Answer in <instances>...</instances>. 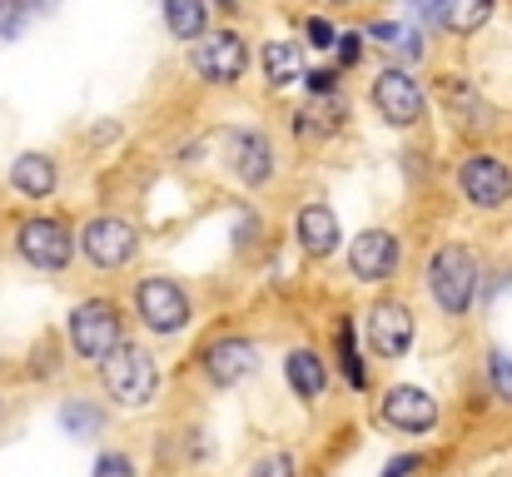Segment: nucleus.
<instances>
[{"instance_id": "27", "label": "nucleus", "mask_w": 512, "mask_h": 477, "mask_svg": "<svg viewBox=\"0 0 512 477\" xmlns=\"http://www.w3.org/2000/svg\"><path fill=\"white\" fill-rule=\"evenodd\" d=\"M90 477H135V458L130 453H100Z\"/></svg>"}, {"instance_id": "29", "label": "nucleus", "mask_w": 512, "mask_h": 477, "mask_svg": "<svg viewBox=\"0 0 512 477\" xmlns=\"http://www.w3.org/2000/svg\"><path fill=\"white\" fill-rule=\"evenodd\" d=\"M304 85H309L319 100H329V95H339V70H309Z\"/></svg>"}, {"instance_id": "18", "label": "nucleus", "mask_w": 512, "mask_h": 477, "mask_svg": "<svg viewBox=\"0 0 512 477\" xmlns=\"http://www.w3.org/2000/svg\"><path fill=\"white\" fill-rule=\"evenodd\" d=\"M10 184H15L25 199H50L55 184H60V169H55V159L50 155L30 150V155H20L15 164H10Z\"/></svg>"}, {"instance_id": "30", "label": "nucleus", "mask_w": 512, "mask_h": 477, "mask_svg": "<svg viewBox=\"0 0 512 477\" xmlns=\"http://www.w3.org/2000/svg\"><path fill=\"white\" fill-rule=\"evenodd\" d=\"M334 50H339V65H343V70H348V65H358V55H363V30H343Z\"/></svg>"}, {"instance_id": "35", "label": "nucleus", "mask_w": 512, "mask_h": 477, "mask_svg": "<svg viewBox=\"0 0 512 477\" xmlns=\"http://www.w3.org/2000/svg\"><path fill=\"white\" fill-rule=\"evenodd\" d=\"M339 5H353V0H339Z\"/></svg>"}, {"instance_id": "22", "label": "nucleus", "mask_w": 512, "mask_h": 477, "mask_svg": "<svg viewBox=\"0 0 512 477\" xmlns=\"http://www.w3.org/2000/svg\"><path fill=\"white\" fill-rule=\"evenodd\" d=\"M60 428H65L70 438H85V443H90V438L105 433V413H100L90 398H65V403H60Z\"/></svg>"}, {"instance_id": "4", "label": "nucleus", "mask_w": 512, "mask_h": 477, "mask_svg": "<svg viewBox=\"0 0 512 477\" xmlns=\"http://www.w3.org/2000/svg\"><path fill=\"white\" fill-rule=\"evenodd\" d=\"M15 249L30 269L40 274H65L70 259H75V234L65 229V219L55 214H30L20 229H15Z\"/></svg>"}, {"instance_id": "26", "label": "nucleus", "mask_w": 512, "mask_h": 477, "mask_svg": "<svg viewBox=\"0 0 512 477\" xmlns=\"http://www.w3.org/2000/svg\"><path fill=\"white\" fill-rule=\"evenodd\" d=\"M30 20V5L25 0H0V40H15Z\"/></svg>"}, {"instance_id": "11", "label": "nucleus", "mask_w": 512, "mask_h": 477, "mask_svg": "<svg viewBox=\"0 0 512 477\" xmlns=\"http://www.w3.org/2000/svg\"><path fill=\"white\" fill-rule=\"evenodd\" d=\"M458 189L473 209H503L512 199V169L498 155H468L458 164Z\"/></svg>"}, {"instance_id": "2", "label": "nucleus", "mask_w": 512, "mask_h": 477, "mask_svg": "<svg viewBox=\"0 0 512 477\" xmlns=\"http://www.w3.org/2000/svg\"><path fill=\"white\" fill-rule=\"evenodd\" d=\"M428 294L448 318H463L478 299V259L463 244H443L428 259Z\"/></svg>"}, {"instance_id": "13", "label": "nucleus", "mask_w": 512, "mask_h": 477, "mask_svg": "<svg viewBox=\"0 0 512 477\" xmlns=\"http://www.w3.org/2000/svg\"><path fill=\"white\" fill-rule=\"evenodd\" d=\"M348 269L358 284H383L398 269V234L393 229H363L348 244Z\"/></svg>"}, {"instance_id": "19", "label": "nucleus", "mask_w": 512, "mask_h": 477, "mask_svg": "<svg viewBox=\"0 0 512 477\" xmlns=\"http://www.w3.org/2000/svg\"><path fill=\"white\" fill-rule=\"evenodd\" d=\"M498 0H438V25L448 35H478L493 20Z\"/></svg>"}, {"instance_id": "8", "label": "nucleus", "mask_w": 512, "mask_h": 477, "mask_svg": "<svg viewBox=\"0 0 512 477\" xmlns=\"http://www.w3.org/2000/svg\"><path fill=\"white\" fill-rule=\"evenodd\" d=\"M194 70L209 80V85H234L244 80L249 70V40L239 30H209L199 45H194Z\"/></svg>"}, {"instance_id": "14", "label": "nucleus", "mask_w": 512, "mask_h": 477, "mask_svg": "<svg viewBox=\"0 0 512 477\" xmlns=\"http://www.w3.org/2000/svg\"><path fill=\"white\" fill-rule=\"evenodd\" d=\"M294 239H299V244H304V254H314V259L339 254V244H343L339 214H334L329 204H304V209H299V219H294Z\"/></svg>"}, {"instance_id": "3", "label": "nucleus", "mask_w": 512, "mask_h": 477, "mask_svg": "<svg viewBox=\"0 0 512 477\" xmlns=\"http://www.w3.org/2000/svg\"><path fill=\"white\" fill-rule=\"evenodd\" d=\"M65 333H70L75 358H85V363H105V358L125 343V318H120V309H115L110 299H85V304H75V314H70V323H65Z\"/></svg>"}, {"instance_id": "20", "label": "nucleus", "mask_w": 512, "mask_h": 477, "mask_svg": "<svg viewBox=\"0 0 512 477\" xmlns=\"http://www.w3.org/2000/svg\"><path fill=\"white\" fill-rule=\"evenodd\" d=\"M309 70H304V55H299V40H269L264 45V80L274 85V90H284V85H299Z\"/></svg>"}, {"instance_id": "12", "label": "nucleus", "mask_w": 512, "mask_h": 477, "mask_svg": "<svg viewBox=\"0 0 512 477\" xmlns=\"http://www.w3.org/2000/svg\"><path fill=\"white\" fill-rule=\"evenodd\" d=\"M363 328H368V348H373L378 358H408L413 333H418L413 309H408L403 299H378V304L363 314Z\"/></svg>"}, {"instance_id": "34", "label": "nucleus", "mask_w": 512, "mask_h": 477, "mask_svg": "<svg viewBox=\"0 0 512 477\" xmlns=\"http://www.w3.org/2000/svg\"><path fill=\"white\" fill-rule=\"evenodd\" d=\"M0 418H5V403H0Z\"/></svg>"}, {"instance_id": "24", "label": "nucleus", "mask_w": 512, "mask_h": 477, "mask_svg": "<svg viewBox=\"0 0 512 477\" xmlns=\"http://www.w3.org/2000/svg\"><path fill=\"white\" fill-rule=\"evenodd\" d=\"M488 378H493V393L503 403H512V353L508 348H493L488 353Z\"/></svg>"}, {"instance_id": "6", "label": "nucleus", "mask_w": 512, "mask_h": 477, "mask_svg": "<svg viewBox=\"0 0 512 477\" xmlns=\"http://www.w3.org/2000/svg\"><path fill=\"white\" fill-rule=\"evenodd\" d=\"M75 244L85 249V259L95 269H125L135 254H140V229L130 219H115V214H100V219H85V229L75 234Z\"/></svg>"}, {"instance_id": "5", "label": "nucleus", "mask_w": 512, "mask_h": 477, "mask_svg": "<svg viewBox=\"0 0 512 477\" xmlns=\"http://www.w3.org/2000/svg\"><path fill=\"white\" fill-rule=\"evenodd\" d=\"M135 314H140V323H145L150 333L174 338V333L189 328L194 309H189V294L179 289V279L150 274V279H140V289H135Z\"/></svg>"}, {"instance_id": "25", "label": "nucleus", "mask_w": 512, "mask_h": 477, "mask_svg": "<svg viewBox=\"0 0 512 477\" xmlns=\"http://www.w3.org/2000/svg\"><path fill=\"white\" fill-rule=\"evenodd\" d=\"M249 477H299V463H294V453H284V448H274V453H264Z\"/></svg>"}, {"instance_id": "33", "label": "nucleus", "mask_w": 512, "mask_h": 477, "mask_svg": "<svg viewBox=\"0 0 512 477\" xmlns=\"http://www.w3.org/2000/svg\"><path fill=\"white\" fill-rule=\"evenodd\" d=\"M214 5H234V0H214Z\"/></svg>"}, {"instance_id": "1", "label": "nucleus", "mask_w": 512, "mask_h": 477, "mask_svg": "<svg viewBox=\"0 0 512 477\" xmlns=\"http://www.w3.org/2000/svg\"><path fill=\"white\" fill-rule=\"evenodd\" d=\"M100 383L115 398V408H150L160 393V363L150 358V348L140 343H120L105 363H100Z\"/></svg>"}, {"instance_id": "23", "label": "nucleus", "mask_w": 512, "mask_h": 477, "mask_svg": "<svg viewBox=\"0 0 512 477\" xmlns=\"http://www.w3.org/2000/svg\"><path fill=\"white\" fill-rule=\"evenodd\" d=\"M339 368H343V378H348L353 393L368 388V368H363V353H358V338H353V318L339 323Z\"/></svg>"}, {"instance_id": "15", "label": "nucleus", "mask_w": 512, "mask_h": 477, "mask_svg": "<svg viewBox=\"0 0 512 477\" xmlns=\"http://www.w3.org/2000/svg\"><path fill=\"white\" fill-rule=\"evenodd\" d=\"M229 145H234L229 159H234V174L244 179V189L269 184V174H274V150H269V140H264L259 130H239Z\"/></svg>"}, {"instance_id": "7", "label": "nucleus", "mask_w": 512, "mask_h": 477, "mask_svg": "<svg viewBox=\"0 0 512 477\" xmlns=\"http://www.w3.org/2000/svg\"><path fill=\"white\" fill-rule=\"evenodd\" d=\"M373 110H378L393 130H413V125L423 120L428 100H423V85H418L408 70L388 65V70L373 80Z\"/></svg>"}, {"instance_id": "9", "label": "nucleus", "mask_w": 512, "mask_h": 477, "mask_svg": "<svg viewBox=\"0 0 512 477\" xmlns=\"http://www.w3.org/2000/svg\"><path fill=\"white\" fill-rule=\"evenodd\" d=\"M254 368H259V348H254V338H244V333H224V338H214V343L199 348V373H204L214 388H234V383H244Z\"/></svg>"}, {"instance_id": "28", "label": "nucleus", "mask_w": 512, "mask_h": 477, "mask_svg": "<svg viewBox=\"0 0 512 477\" xmlns=\"http://www.w3.org/2000/svg\"><path fill=\"white\" fill-rule=\"evenodd\" d=\"M403 25L398 20H373V25H363V40H378V45H403Z\"/></svg>"}, {"instance_id": "21", "label": "nucleus", "mask_w": 512, "mask_h": 477, "mask_svg": "<svg viewBox=\"0 0 512 477\" xmlns=\"http://www.w3.org/2000/svg\"><path fill=\"white\" fill-rule=\"evenodd\" d=\"M165 25L174 40L199 45L209 35V0H165Z\"/></svg>"}, {"instance_id": "17", "label": "nucleus", "mask_w": 512, "mask_h": 477, "mask_svg": "<svg viewBox=\"0 0 512 477\" xmlns=\"http://www.w3.org/2000/svg\"><path fill=\"white\" fill-rule=\"evenodd\" d=\"M438 95H443V105L458 115V130H488V125H493V110L478 100V90H473L463 75H443V80H438Z\"/></svg>"}, {"instance_id": "16", "label": "nucleus", "mask_w": 512, "mask_h": 477, "mask_svg": "<svg viewBox=\"0 0 512 477\" xmlns=\"http://www.w3.org/2000/svg\"><path fill=\"white\" fill-rule=\"evenodd\" d=\"M284 378H289L294 398H304V403H319V398L329 393V363H324V353H314V348H294V353L284 358Z\"/></svg>"}, {"instance_id": "31", "label": "nucleus", "mask_w": 512, "mask_h": 477, "mask_svg": "<svg viewBox=\"0 0 512 477\" xmlns=\"http://www.w3.org/2000/svg\"><path fill=\"white\" fill-rule=\"evenodd\" d=\"M309 45H319V50H334V45H339V30H334L324 15H314V20H309Z\"/></svg>"}, {"instance_id": "32", "label": "nucleus", "mask_w": 512, "mask_h": 477, "mask_svg": "<svg viewBox=\"0 0 512 477\" xmlns=\"http://www.w3.org/2000/svg\"><path fill=\"white\" fill-rule=\"evenodd\" d=\"M418 468H423V458H418V453H398V458H388V463H383V473L378 477H413Z\"/></svg>"}, {"instance_id": "10", "label": "nucleus", "mask_w": 512, "mask_h": 477, "mask_svg": "<svg viewBox=\"0 0 512 477\" xmlns=\"http://www.w3.org/2000/svg\"><path fill=\"white\" fill-rule=\"evenodd\" d=\"M378 413H383V423H388L393 433H403V438L433 433V428H438V418H443L438 398H433L428 388H418V383H398V388H388Z\"/></svg>"}]
</instances>
